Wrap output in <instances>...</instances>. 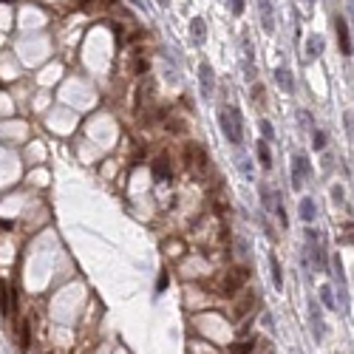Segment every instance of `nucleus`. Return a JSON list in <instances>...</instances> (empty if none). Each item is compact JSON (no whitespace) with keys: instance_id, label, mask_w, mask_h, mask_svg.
<instances>
[{"instance_id":"393cba45","label":"nucleus","mask_w":354,"mask_h":354,"mask_svg":"<svg viewBox=\"0 0 354 354\" xmlns=\"http://www.w3.org/2000/svg\"><path fill=\"white\" fill-rule=\"evenodd\" d=\"M332 193H335V198H337V201H343V187H335Z\"/></svg>"},{"instance_id":"7ed1b4c3","label":"nucleus","mask_w":354,"mask_h":354,"mask_svg":"<svg viewBox=\"0 0 354 354\" xmlns=\"http://www.w3.org/2000/svg\"><path fill=\"white\" fill-rule=\"evenodd\" d=\"M309 176V159L306 156H292V187L295 190H301V184H303V178Z\"/></svg>"},{"instance_id":"b1692460","label":"nucleus","mask_w":354,"mask_h":354,"mask_svg":"<svg viewBox=\"0 0 354 354\" xmlns=\"http://www.w3.org/2000/svg\"><path fill=\"white\" fill-rule=\"evenodd\" d=\"M167 128H170V130H176V133H181V130H184V125H181L178 119H173V122H167Z\"/></svg>"},{"instance_id":"9d476101","label":"nucleus","mask_w":354,"mask_h":354,"mask_svg":"<svg viewBox=\"0 0 354 354\" xmlns=\"http://www.w3.org/2000/svg\"><path fill=\"white\" fill-rule=\"evenodd\" d=\"M335 29H337L340 51L349 57V54H352V37H349V29H346V20H343V17H335Z\"/></svg>"},{"instance_id":"9b49d317","label":"nucleus","mask_w":354,"mask_h":354,"mask_svg":"<svg viewBox=\"0 0 354 354\" xmlns=\"http://www.w3.org/2000/svg\"><path fill=\"white\" fill-rule=\"evenodd\" d=\"M275 82L281 85V91H286V94H292L295 91V77H292V71L289 68H275Z\"/></svg>"},{"instance_id":"5701e85b","label":"nucleus","mask_w":354,"mask_h":354,"mask_svg":"<svg viewBox=\"0 0 354 354\" xmlns=\"http://www.w3.org/2000/svg\"><path fill=\"white\" fill-rule=\"evenodd\" d=\"M230 9H232V15H241L244 12V0H230Z\"/></svg>"},{"instance_id":"aec40b11","label":"nucleus","mask_w":354,"mask_h":354,"mask_svg":"<svg viewBox=\"0 0 354 354\" xmlns=\"http://www.w3.org/2000/svg\"><path fill=\"white\" fill-rule=\"evenodd\" d=\"M261 133H264L266 139H275V130H272V122H269V119H261Z\"/></svg>"},{"instance_id":"dca6fc26","label":"nucleus","mask_w":354,"mask_h":354,"mask_svg":"<svg viewBox=\"0 0 354 354\" xmlns=\"http://www.w3.org/2000/svg\"><path fill=\"white\" fill-rule=\"evenodd\" d=\"M255 153H258V159H261V167H272V153H269V145H266V139L264 142H258L255 145Z\"/></svg>"},{"instance_id":"ddd939ff","label":"nucleus","mask_w":354,"mask_h":354,"mask_svg":"<svg viewBox=\"0 0 354 354\" xmlns=\"http://www.w3.org/2000/svg\"><path fill=\"white\" fill-rule=\"evenodd\" d=\"M153 173H156V178H159V181H167V178H170V173H173V170H170V159H167L164 153H161L159 159L153 161Z\"/></svg>"},{"instance_id":"39448f33","label":"nucleus","mask_w":354,"mask_h":354,"mask_svg":"<svg viewBox=\"0 0 354 354\" xmlns=\"http://www.w3.org/2000/svg\"><path fill=\"white\" fill-rule=\"evenodd\" d=\"M309 323H312V332H315V340L320 343L326 337V329H323V315H320V306L315 301H309Z\"/></svg>"},{"instance_id":"412c9836","label":"nucleus","mask_w":354,"mask_h":354,"mask_svg":"<svg viewBox=\"0 0 354 354\" xmlns=\"http://www.w3.org/2000/svg\"><path fill=\"white\" fill-rule=\"evenodd\" d=\"M312 145H315V150H323V147H326V133L315 130V142H312Z\"/></svg>"},{"instance_id":"20e7f679","label":"nucleus","mask_w":354,"mask_h":354,"mask_svg":"<svg viewBox=\"0 0 354 354\" xmlns=\"http://www.w3.org/2000/svg\"><path fill=\"white\" fill-rule=\"evenodd\" d=\"M306 241H309V252H312V258H315V266H318V269H323V266H326L323 247H320V238H318V232H315L312 227L306 230Z\"/></svg>"},{"instance_id":"f3484780","label":"nucleus","mask_w":354,"mask_h":354,"mask_svg":"<svg viewBox=\"0 0 354 354\" xmlns=\"http://www.w3.org/2000/svg\"><path fill=\"white\" fill-rule=\"evenodd\" d=\"M252 349H255V340H241L230 346V354H252Z\"/></svg>"},{"instance_id":"6e6552de","label":"nucleus","mask_w":354,"mask_h":354,"mask_svg":"<svg viewBox=\"0 0 354 354\" xmlns=\"http://www.w3.org/2000/svg\"><path fill=\"white\" fill-rule=\"evenodd\" d=\"M323 49H326V46H323V37H320V34H312V37L306 40L303 63H315V60H318V57L323 54Z\"/></svg>"},{"instance_id":"f03ea898","label":"nucleus","mask_w":354,"mask_h":354,"mask_svg":"<svg viewBox=\"0 0 354 354\" xmlns=\"http://www.w3.org/2000/svg\"><path fill=\"white\" fill-rule=\"evenodd\" d=\"M247 281H249V272H247L244 266L230 269V272L224 275V281H221V298H235V292L241 289Z\"/></svg>"},{"instance_id":"0eeeda50","label":"nucleus","mask_w":354,"mask_h":354,"mask_svg":"<svg viewBox=\"0 0 354 354\" xmlns=\"http://www.w3.org/2000/svg\"><path fill=\"white\" fill-rule=\"evenodd\" d=\"M198 82H201V97H210V94H212V88H215V74H212L210 63L198 65Z\"/></svg>"},{"instance_id":"1a4fd4ad","label":"nucleus","mask_w":354,"mask_h":354,"mask_svg":"<svg viewBox=\"0 0 354 354\" xmlns=\"http://www.w3.org/2000/svg\"><path fill=\"white\" fill-rule=\"evenodd\" d=\"M190 40H193V46H204V40H207V23H204V17H193L190 20Z\"/></svg>"},{"instance_id":"f257e3e1","label":"nucleus","mask_w":354,"mask_h":354,"mask_svg":"<svg viewBox=\"0 0 354 354\" xmlns=\"http://www.w3.org/2000/svg\"><path fill=\"white\" fill-rule=\"evenodd\" d=\"M218 122H221V130H224L227 142H232V145H241L244 128H241V116H238V108H232V105H224V108H221V113H218Z\"/></svg>"},{"instance_id":"423d86ee","label":"nucleus","mask_w":354,"mask_h":354,"mask_svg":"<svg viewBox=\"0 0 354 354\" xmlns=\"http://www.w3.org/2000/svg\"><path fill=\"white\" fill-rule=\"evenodd\" d=\"M258 9H261V26H264V32L272 34L275 32V6H272V0H258Z\"/></svg>"},{"instance_id":"2eb2a0df","label":"nucleus","mask_w":354,"mask_h":354,"mask_svg":"<svg viewBox=\"0 0 354 354\" xmlns=\"http://www.w3.org/2000/svg\"><path fill=\"white\" fill-rule=\"evenodd\" d=\"M269 266H272V283L275 289H283V269H281V264H278V255H269Z\"/></svg>"},{"instance_id":"f8f14e48","label":"nucleus","mask_w":354,"mask_h":354,"mask_svg":"<svg viewBox=\"0 0 354 354\" xmlns=\"http://www.w3.org/2000/svg\"><path fill=\"white\" fill-rule=\"evenodd\" d=\"M255 306V292H249V295H244L241 301L235 303V309H232V320H241V318H247V312Z\"/></svg>"},{"instance_id":"6ab92c4d","label":"nucleus","mask_w":354,"mask_h":354,"mask_svg":"<svg viewBox=\"0 0 354 354\" xmlns=\"http://www.w3.org/2000/svg\"><path fill=\"white\" fill-rule=\"evenodd\" d=\"M320 301H323L326 306H329V309H335V295H332V289H329L326 283L320 286Z\"/></svg>"},{"instance_id":"a211bd4d","label":"nucleus","mask_w":354,"mask_h":354,"mask_svg":"<svg viewBox=\"0 0 354 354\" xmlns=\"http://www.w3.org/2000/svg\"><path fill=\"white\" fill-rule=\"evenodd\" d=\"M147 68H150V63H147V57H142V54H136V57H133V71H136V74H145Z\"/></svg>"},{"instance_id":"4468645a","label":"nucleus","mask_w":354,"mask_h":354,"mask_svg":"<svg viewBox=\"0 0 354 354\" xmlns=\"http://www.w3.org/2000/svg\"><path fill=\"white\" fill-rule=\"evenodd\" d=\"M301 218H303L306 224H312V221H315V215H318V210H315V201H312V198H309V195H303V198H301Z\"/></svg>"},{"instance_id":"4be33fe9","label":"nucleus","mask_w":354,"mask_h":354,"mask_svg":"<svg viewBox=\"0 0 354 354\" xmlns=\"http://www.w3.org/2000/svg\"><path fill=\"white\" fill-rule=\"evenodd\" d=\"M20 337H23V352H26V349H29V340H32V337H29V320L23 323V332H20Z\"/></svg>"},{"instance_id":"a878e982","label":"nucleus","mask_w":354,"mask_h":354,"mask_svg":"<svg viewBox=\"0 0 354 354\" xmlns=\"http://www.w3.org/2000/svg\"><path fill=\"white\" fill-rule=\"evenodd\" d=\"M159 3H161V6H167V3H170V0H159Z\"/></svg>"}]
</instances>
